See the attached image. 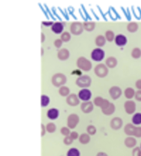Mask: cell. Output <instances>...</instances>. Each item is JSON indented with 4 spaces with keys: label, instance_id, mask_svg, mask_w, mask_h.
Listing matches in <instances>:
<instances>
[{
    "label": "cell",
    "instance_id": "obj_2",
    "mask_svg": "<svg viewBox=\"0 0 141 156\" xmlns=\"http://www.w3.org/2000/svg\"><path fill=\"white\" fill-rule=\"evenodd\" d=\"M79 98L82 101L87 102L91 99V92L90 91L89 89H82L78 93Z\"/></svg>",
    "mask_w": 141,
    "mask_h": 156
},
{
    "label": "cell",
    "instance_id": "obj_10",
    "mask_svg": "<svg viewBox=\"0 0 141 156\" xmlns=\"http://www.w3.org/2000/svg\"><path fill=\"white\" fill-rule=\"evenodd\" d=\"M136 144V140L133 137H128L125 140V145L127 147L132 148Z\"/></svg>",
    "mask_w": 141,
    "mask_h": 156
},
{
    "label": "cell",
    "instance_id": "obj_4",
    "mask_svg": "<svg viewBox=\"0 0 141 156\" xmlns=\"http://www.w3.org/2000/svg\"><path fill=\"white\" fill-rule=\"evenodd\" d=\"M79 119L77 115L73 114L71 115H70L69 117V119H68V125L70 128L71 129H74V128L77 124L78 123Z\"/></svg>",
    "mask_w": 141,
    "mask_h": 156
},
{
    "label": "cell",
    "instance_id": "obj_13",
    "mask_svg": "<svg viewBox=\"0 0 141 156\" xmlns=\"http://www.w3.org/2000/svg\"><path fill=\"white\" fill-rule=\"evenodd\" d=\"M67 102H68V103H69V104L73 105V106L77 104H78V102H79L78 100L77 99V97H76V96H75V95H70V96H69V97H68Z\"/></svg>",
    "mask_w": 141,
    "mask_h": 156
},
{
    "label": "cell",
    "instance_id": "obj_1",
    "mask_svg": "<svg viewBox=\"0 0 141 156\" xmlns=\"http://www.w3.org/2000/svg\"><path fill=\"white\" fill-rule=\"evenodd\" d=\"M105 57V53L100 49H95L91 53V58L96 62H100Z\"/></svg>",
    "mask_w": 141,
    "mask_h": 156
},
{
    "label": "cell",
    "instance_id": "obj_30",
    "mask_svg": "<svg viewBox=\"0 0 141 156\" xmlns=\"http://www.w3.org/2000/svg\"><path fill=\"white\" fill-rule=\"evenodd\" d=\"M77 137V133H75V132L72 133V134H71L72 139H75V138H76Z\"/></svg>",
    "mask_w": 141,
    "mask_h": 156
},
{
    "label": "cell",
    "instance_id": "obj_24",
    "mask_svg": "<svg viewBox=\"0 0 141 156\" xmlns=\"http://www.w3.org/2000/svg\"><path fill=\"white\" fill-rule=\"evenodd\" d=\"M87 131L89 134L91 135H94V133H95V129L94 127H93V126H89V127H88Z\"/></svg>",
    "mask_w": 141,
    "mask_h": 156
},
{
    "label": "cell",
    "instance_id": "obj_14",
    "mask_svg": "<svg viewBox=\"0 0 141 156\" xmlns=\"http://www.w3.org/2000/svg\"><path fill=\"white\" fill-rule=\"evenodd\" d=\"M82 109L84 113H89L93 109V105L91 102L85 103V104L82 105Z\"/></svg>",
    "mask_w": 141,
    "mask_h": 156
},
{
    "label": "cell",
    "instance_id": "obj_8",
    "mask_svg": "<svg viewBox=\"0 0 141 156\" xmlns=\"http://www.w3.org/2000/svg\"><path fill=\"white\" fill-rule=\"evenodd\" d=\"M63 30V25L61 23H55L52 26V31L57 34L60 33Z\"/></svg>",
    "mask_w": 141,
    "mask_h": 156
},
{
    "label": "cell",
    "instance_id": "obj_27",
    "mask_svg": "<svg viewBox=\"0 0 141 156\" xmlns=\"http://www.w3.org/2000/svg\"><path fill=\"white\" fill-rule=\"evenodd\" d=\"M62 133L64 135H68L69 133V130L67 129V128H62Z\"/></svg>",
    "mask_w": 141,
    "mask_h": 156
},
{
    "label": "cell",
    "instance_id": "obj_6",
    "mask_svg": "<svg viewBox=\"0 0 141 156\" xmlns=\"http://www.w3.org/2000/svg\"><path fill=\"white\" fill-rule=\"evenodd\" d=\"M115 41L118 46H125V45L127 44V42L126 37L124 36L123 35H118L117 36L115 37Z\"/></svg>",
    "mask_w": 141,
    "mask_h": 156
},
{
    "label": "cell",
    "instance_id": "obj_21",
    "mask_svg": "<svg viewBox=\"0 0 141 156\" xmlns=\"http://www.w3.org/2000/svg\"><path fill=\"white\" fill-rule=\"evenodd\" d=\"M60 94H61L62 96H65V95H67L68 93H69V89H67L66 87H63L61 89H60Z\"/></svg>",
    "mask_w": 141,
    "mask_h": 156
},
{
    "label": "cell",
    "instance_id": "obj_23",
    "mask_svg": "<svg viewBox=\"0 0 141 156\" xmlns=\"http://www.w3.org/2000/svg\"><path fill=\"white\" fill-rule=\"evenodd\" d=\"M141 55V51L139 49H135L134 51H133V57H136V58H138Z\"/></svg>",
    "mask_w": 141,
    "mask_h": 156
},
{
    "label": "cell",
    "instance_id": "obj_12",
    "mask_svg": "<svg viewBox=\"0 0 141 156\" xmlns=\"http://www.w3.org/2000/svg\"><path fill=\"white\" fill-rule=\"evenodd\" d=\"M122 126V121L119 118H116L112 120V127L114 128V129H118Z\"/></svg>",
    "mask_w": 141,
    "mask_h": 156
},
{
    "label": "cell",
    "instance_id": "obj_18",
    "mask_svg": "<svg viewBox=\"0 0 141 156\" xmlns=\"http://www.w3.org/2000/svg\"><path fill=\"white\" fill-rule=\"evenodd\" d=\"M80 141L82 144H87L89 141V135H87V134H82L80 137Z\"/></svg>",
    "mask_w": 141,
    "mask_h": 156
},
{
    "label": "cell",
    "instance_id": "obj_25",
    "mask_svg": "<svg viewBox=\"0 0 141 156\" xmlns=\"http://www.w3.org/2000/svg\"><path fill=\"white\" fill-rule=\"evenodd\" d=\"M135 97H136V99L138 101L141 102V90H138V91L136 93Z\"/></svg>",
    "mask_w": 141,
    "mask_h": 156
},
{
    "label": "cell",
    "instance_id": "obj_28",
    "mask_svg": "<svg viewBox=\"0 0 141 156\" xmlns=\"http://www.w3.org/2000/svg\"><path fill=\"white\" fill-rule=\"evenodd\" d=\"M72 141H73V140H72L71 137H67L66 139H64V143H65V144H70V143L72 142Z\"/></svg>",
    "mask_w": 141,
    "mask_h": 156
},
{
    "label": "cell",
    "instance_id": "obj_22",
    "mask_svg": "<svg viewBox=\"0 0 141 156\" xmlns=\"http://www.w3.org/2000/svg\"><path fill=\"white\" fill-rule=\"evenodd\" d=\"M47 130H48V131L50 133L55 131V126L53 124H49L47 126Z\"/></svg>",
    "mask_w": 141,
    "mask_h": 156
},
{
    "label": "cell",
    "instance_id": "obj_20",
    "mask_svg": "<svg viewBox=\"0 0 141 156\" xmlns=\"http://www.w3.org/2000/svg\"><path fill=\"white\" fill-rule=\"evenodd\" d=\"M133 135H135V136L137 137H141V127L136 128L134 131V133H133Z\"/></svg>",
    "mask_w": 141,
    "mask_h": 156
},
{
    "label": "cell",
    "instance_id": "obj_29",
    "mask_svg": "<svg viewBox=\"0 0 141 156\" xmlns=\"http://www.w3.org/2000/svg\"><path fill=\"white\" fill-rule=\"evenodd\" d=\"M136 86L138 89L141 90V80H138L136 83Z\"/></svg>",
    "mask_w": 141,
    "mask_h": 156
},
{
    "label": "cell",
    "instance_id": "obj_33",
    "mask_svg": "<svg viewBox=\"0 0 141 156\" xmlns=\"http://www.w3.org/2000/svg\"><path fill=\"white\" fill-rule=\"evenodd\" d=\"M140 148H141V144H140Z\"/></svg>",
    "mask_w": 141,
    "mask_h": 156
},
{
    "label": "cell",
    "instance_id": "obj_17",
    "mask_svg": "<svg viewBox=\"0 0 141 156\" xmlns=\"http://www.w3.org/2000/svg\"><path fill=\"white\" fill-rule=\"evenodd\" d=\"M49 97L45 95H42L41 97V106L42 107H46L49 104Z\"/></svg>",
    "mask_w": 141,
    "mask_h": 156
},
{
    "label": "cell",
    "instance_id": "obj_7",
    "mask_svg": "<svg viewBox=\"0 0 141 156\" xmlns=\"http://www.w3.org/2000/svg\"><path fill=\"white\" fill-rule=\"evenodd\" d=\"M110 94L112 95V98L114 99H117L121 95V90L118 87H113L110 90Z\"/></svg>",
    "mask_w": 141,
    "mask_h": 156
},
{
    "label": "cell",
    "instance_id": "obj_15",
    "mask_svg": "<svg viewBox=\"0 0 141 156\" xmlns=\"http://www.w3.org/2000/svg\"><path fill=\"white\" fill-rule=\"evenodd\" d=\"M80 153L78 149L75 148H71L68 151L67 156H80Z\"/></svg>",
    "mask_w": 141,
    "mask_h": 156
},
{
    "label": "cell",
    "instance_id": "obj_19",
    "mask_svg": "<svg viewBox=\"0 0 141 156\" xmlns=\"http://www.w3.org/2000/svg\"><path fill=\"white\" fill-rule=\"evenodd\" d=\"M114 110V106H113V104H109V106H108L107 108H106L105 109L103 110V113L109 115V114H112Z\"/></svg>",
    "mask_w": 141,
    "mask_h": 156
},
{
    "label": "cell",
    "instance_id": "obj_9",
    "mask_svg": "<svg viewBox=\"0 0 141 156\" xmlns=\"http://www.w3.org/2000/svg\"><path fill=\"white\" fill-rule=\"evenodd\" d=\"M136 127L134 126H133L132 124H127L125 128V131L126 133V134L129 135H132L134 133Z\"/></svg>",
    "mask_w": 141,
    "mask_h": 156
},
{
    "label": "cell",
    "instance_id": "obj_16",
    "mask_svg": "<svg viewBox=\"0 0 141 156\" xmlns=\"http://www.w3.org/2000/svg\"><path fill=\"white\" fill-rule=\"evenodd\" d=\"M125 97L128 98V99H131V98H132L135 95V92L132 88H128V89L125 90Z\"/></svg>",
    "mask_w": 141,
    "mask_h": 156
},
{
    "label": "cell",
    "instance_id": "obj_5",
    "mask_svg": "<svg viewBox=\"0 0 141 156\" xmlns=\"http://www.w3.org/2000/svg\"><path fill=\"white\" fill-rule=\"evenodd\" d=\"M59 116V110L55 108H52V109H49L47 112V117L49 118L50 120H55L57 119Z\"/></svg>",
    "mask_w": 141,
    "mask_h": 156
},
{
    "label": "cell",
    "instance_id": "obj_31",
    "mask_svg": "<svg viewBox=\"0 0 141 156\" xmlns=\"http://www.w3.org/2000/svg\"><path fill=\"white\" fill-rule=\"evenodd\" d=\"M97 156H107V155L105 153H99L97 155Z\"/></svg>",
    "mask_w": 141,
    "mask_h": 156
},
{
    "label": "cell",
    "instance_id": "obj_11",
    "mask_svg": "<svg viewBox=\"0 0 141 156\" xmlns=\"http://www.w3.org/2000/svg\"><path fill=\"white\" fill-rule=\"evenodd\" d=\"M132 122L133 124L139 125L141 124V113H137L132 117Z\"/></svg>",
    "mask_w": 141,
    "mask_h": 156
},
{
    "label": "cell",
    "instance_id": "obj_32",
    "mask_svg": "<svg viewBox=\"0 0 141 156\" xmlns=\"http://www.w3.org/2000/svg\"><path fill=\"white\" fill-rule=\"evenodd\" d=\"M140 156H141V151H140Z\"/></svg>",
    "mask_w": 141,
    "mask_h": 156
},
{
    "label": "cell",
    "instance_id": "obj_3",
    "mask_svg": "<svg viewBox=\"0 0 141 156\" xmlns=\"http://www.w3.org/2000/svg\"><path fill=\"white\" fill-rule=\"evenodd\" d=\"M125 108L128 114H132L136 110V104L133 101H127L125 104Z\"/></svg>",
    "mask_w": 141,
    "mask_h": 156
},
{
    "label": "cell",
    "instance_id": "obj_26",
    "mask_svg": "<svg viewBox=\"0 0 141 156\" xmlns=\"http://www.w3.org/2000/svg\"><path fill=\"white\" fill-rule=\"evenodd\" d=\"M140 148H136L133 151V156H140Z\"/></svg>",
    "mask_w": 141,
    "mask_h": 156
}]
</instances>
